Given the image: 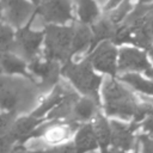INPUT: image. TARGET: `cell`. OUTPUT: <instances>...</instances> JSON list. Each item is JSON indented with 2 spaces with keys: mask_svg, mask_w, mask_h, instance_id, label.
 Segmentation results:
<instances>
[{
  "mask_svg": "<svg viewBox=\"0 0 153 153\" xmlns=\"http://www.w3.org/2000/svg\"><path fill=\"white\" fill-rule=\"evenodd\" d=\"M102 86L103 106L108 116L122 120H130L135 116L140 103L120 80L109 78L103 80Z\"/></svg>",
  "mask_w": 153,
  "mask_h": 153,
  "instance_id": "6da1fadb",
  "label": "cell"
},
{
  "mask_svg": "<svg viewBox=\"0 0 153 153\" xmlns=\"http://www.w3.org/2000/svg\"><path fill=\"white\" fill-rule=\"evenodd\" d=\"M60 73L66 76L84 97L92 99L100 106L99 90L103 84V78L94 72L86 57L79 62H73L72 59L67 60L60 68Z\"/></svg>",
  "mask_w": 153,
  "mask_h": 153,
  "instance_id": "7a4b0ae2",
  "label": "cell"
},
{
  "mask_svg": "<svg viewBox=\"0 0 153 153\" xmlns=\"http://www.w3.org/2000/svg\"><path fill=\"white\" fill-rule=\"evenodd\" d=\"M74 25H53L45 27V60L66 62L71 59V42Z\"/></svg>",
  "mask_w": 153,
  "mask_h": 153,
  "instance_id": "3957f363",
  "label": "cell"
},
{
  "mask_svg": "<svg viewBox=\"0 0 153 153\" xmlns=\"http://www.w3.org/2000/svg\"><path fill=\"white\" fill-rule=\"evenodd\" d=\"M31 92L27 87L17 84L8 78H0V110L17 116L24 111L30 103Z\"/></svg>",
  "mask_w": 153,
  "mask_h": 153,
  "instance_id": "277c9868",
  "label": "cell"
},
{
  "mask_svg": "<svg viewBox=\"0 0 153 153\" xmlns=\"http://www.w3.org/2000/svg\"><path fill=\"white\" fill-rule=\"evenodd\" d=\"M117 47L111 41L99 43L86 59L90 61L94 72L108 74L110 78H117Z\"/></svg>",
  "mask_w": 153,
  "mask_h": 153,
  "instance_id": "5b68a950",
  "label": "cell"
},
{
  "mask_svg": "<svg viewBox=\"0 0 153 153\" xmlns=\"http://www.w3.org/2000/svg\"><path fill=\"white\" fill-rule=\"evenodd\" d=\"M151 61L147 51L133 45H122L117 51V76L124 73H145Z\"/></svg>",
  "mask_w": 153,
  "mask_h": 153,
  "instance_id": "8992f818",
  "label": "cell"
},
{
  "mask_svg": "<svg viewBox=\"0 0 153 153\" xmlns=\"http://www.w3.org/2000/svg\"><path fill=\"white\" fill-rule=\"evenodd\" d=\"M36 13L53 25H65L73 19L69 0H39Z\"/></svg>",
  "mask_w": 153,
  "mask_h": 153,
  "instance_id": "52a82bcc",
  "label": "cell"
},
{
  "mask_svg": "<svg viewBox=\"0 0 153 153\" xmlns=\"http://www.w3.org/2000/svg\"><path fill=\"white\" fill-rule=\"evenodd\" d=\"M31 23V20H30ZM30 23L27 26L20 29L16 35V42L13 43V48L27 60L32 61L36 57V54L39 50L41 43L44 38V32L42 31H32L30 30Z\"/></svg>",
  "mask_w": 153,
  "mask_h": 153,
  "instance_id": "ba28073f",
  "label": "cell"
},
{
  "mask_svg": "<svg viewBox=\"0 0 153 153\" xmlns=\"http://www.w3.org/2000/svg\"><path fill=\"white\" fill-rule=\"evenodd\" d=\"M111 128V145L115 149L127 152L133 148L134 145V131L136 130V123L126 124L120 121L112 120L109 122Z\"/></svg>",
  "mask_w": 153,
  "mask_h": 153,
  "instance_id": "9c48e42d",
  "label": "cell"
},
{
  "mask_svg": "<svg viewBox=\"0 0 153 153\" xmlns=\"http://www.w3.org/2000/svg\"><path fill=\"white\" fill-rule=\"evenodd\" d=\"M30 71L41 78V86L42 87H49L56 84L57 79H59V74H60V66L59 62L55 61H39L37 59L32 60L30 66H29Z\"/></svg>",
  "mask_w": 153,
  "mask_h": 153,
  "instance_id": "30bf717a",
  "label": "cell"
},
{
  "mask_svg": "<svg viewBox=\"0 0 153 153\" xmlns=\"http://www.w3.org/2000/svg\"><path fill=\"white\" fill-rule=\"evenodd\" d=\"M43 122V120L39 118H35L31 115L30 116H23V117H18L14 120L10 131H8V136L13 140V142L16 145H22L23 142H25L29 136L32 134V131Z\"/></svg>",
  "mask_w": 153,
  "mask_h": 153,
  "instance_id": "8fae6325",
  "label": "cell"
},
{
  "mask_svg": "<svg viewBox=\"0 0 153 153\" xmlns=\"http://www.w3.org/2000/svg\"><path fill=\"white\" fill-rule=\"evenodd\" d=\"M7 20L16 27L22 26L33 12L32 4L26 0H6L5 2Z\"/></svg>",
  "mask_w": 153,
  "mask_h": 153,
  "instance_id": "7c38bea8",
  "label": "cell"
},
{
  "mask_svg": "<svg viewBox=\"0 0 153 153\" xmlns=\"http://www.w3.org/2000/svg\"><path fill=\"white\" fill-rule=\"evenodd\" d=\"M91 29V45L87 51L91 53L99 43L104 41H112L116 26L110 19H98L92 25H90Z\"/></svg>",
  "mask_w": 153,
  "mask_h": 153,
  "instance_id": "4fadbf2b",
  "label": "cell"
},
{
  "mask_svg": "<svg viewBox=\"0 0 153 153\" xmlns=\"http://www.w3.org/2000/svg\"><path fill=\"white\" fill-rule=\"evenodd\" d=\"M73 146L75 153H88L98 147L92 123H85L78 129Z\"/></svg>",
  "mask_w": 153,
  "mask_h": 153,
  "instance_id": "5bb4252c",
  "label": "cell"
},
{
  "mask_svg": "<svg viewBox=\"0 0 153 153\" xmlns=\"http://www.w3.org/2000/svg\"><path fill=\"white\" fill-rule=\"evenodd\" d=\"M91 45V29L88 25L78 23L74 25L72 42H71V59L80 53L88 51Z\"/></svg>",
  "mask_w": 153,
  "mask_h": 153,
  "instance_id": "9a60e30c",
  "label": "cell"
},
{
  "mask_svg": "<svg viewBox=\"0 0 153 153\" xmlns=\"http://www.w3.org/2000/svg\"><path fill=\"white\" fill-rule=\"evenodd\" d=\"M92 126H93V130L96 134L97 143L100 147L102 153H109V146L111 143L110 123L106 121V118L103 115L97 114L94 118V123Z\"/></svg>",
  "mask_w": 153,
  "mask_h": 153,
  "instance_id": "2e32d148",
  "label": "cell"
},
{
  "mask_svg": "<svg viewBox=\"0 0 153 153\" xmlns=\"http://www.w3.org/2000/svg\"><path fill=\"white\" fill-rule=\"evenodd\" d=\"M116 79L120 80L121 82L131 86L134 90H136L140 93L153 97V80L142 76L139 73H124L118 75Z\"/></svg>",
  "mask_w": 153,
  "mask_h": 153,
  "instance_id": "e0dca14e",
  "label": "cell"
},
{
  "mask_svg": "<svg viewBox=\"0 0 153 153\" xmlns=\"http://www.w3.org/2000/svg\"><path fill=\"white\" fill-rule=\"evenodd\" d=\"M66 94H67V93L63 91V88H62L61 86L56 85L55 88L53 90V92L50 93V96H49L48 98H45V99L42 102V104H41L36 110L32 111L31 116L35 117V118L42 120V117H43L44 115L49 114L56 105H59V104L62 102V99L66 97Z\"/></svg>",
  "mask_w": 153,
  "mask_h": 153,
  "instance_id": "ac0fdd59",
  "label": "cell"
},
{
  "mask_svg": "<svg viewBox=\"0 0 153 153\" xmlns=\"http://www.w3.org/2000/svg\"><path fill=\"white\" fill-rule=\"evenodd\" d=\"M100 10L96 0H79L78 1V18L79 23L85 25H92L98 20Z\"/></svg>",
  "mask_w": 153,
  "mask_h": 153,
  "instance_id": "d6986e66",
  "label": "cell"
},
{
  "mask_svg": "<svg viewBox=\"0 0 153 153\" xmlns=\"http://www.w3.org/2000/svg\"><path fill=\"white\" fill-rule=\"evenodd\" d=\"M98 105L90 98L82 97L78 98V100L73 105L72 114L74 115V122L76 121H87L91 120L94 115H97Z\"/></svg>",
  "mask_w": 153,
  "mask_h": 153,
  "instance_id": "ffe728a7",
  "label": "cell"
},
{
  "mask_svg": "<svg viewBox=\"0 0 153 153\" xmlns=\"http://www.w3.org/2000/svg\"><path fill=\"white\" fill-rule=\"evenodd\" d=\"M0 68L7 74H22L29 79H32L31 75L26 72L25 62L14 55L7 53L0 55Z\"/></svg>",
  "mask_w": 153,
  "mask_h": 153,
  "instance_id": "44dd1931",
  "label": "cell"
},
{
  "mask_svg": "<svg viewBox=\"0 0 153 153\" xmlns=\"http://www.w3.org/2000/svg\"><path fill=\"white\" fill-rule=\"evenodd\" d=\"M13 48V31L10 26L0 24V55Z\"/></svg>",
  "mask_w": 153,
  "mask_h": 153,
  "instance_id": "7402d4cb",
  "label": "cell"
},
{
  "mask_svg": "<svg viewBox=\"0 0 153 153\" xmlns=\"http://www.w3.org/2000/svg\"><path fill=\"white\" fill-rule=\"evenodd\" d=\"M17 116L11 112H0V136L8 134Z\"/></svg>",
  "mask_w": 153,
  "mask_h": 153,
  "instance_id": "603a6c76",
  "label": "cell"
},
{
  "mask_svg": "<svg viewBox=\"0 0 153 153\" xmlns=\"http://www.w3.org/2000/svg\"><path fill=\"white\" fill-rule=\"evenodd\" d=\"M32 153H75V151H74L73 143L67 142L61 146H55V147H50V148L42 149L38 152H32Z\"/></svg>",
  "mask_w": 153,
  "mask_h": 153,
  "instance_id": "cb8c5ba5",
  "label": "cell"
},
{
  "mask_svg": "<svg viewBox=\"0 0 153 153\" xmlns=\"http://www.w3.org/2000/svg\"><path fill=\"white\" fill-rule=\"evenodd\" d=\"M139 140L142 146L141 153H153V137L148 136L147 134H142L139 136Z\"/></svg>",
  "mask_w": 153,
  "mask_h": 153,
  "instance_id": "d4e9b609",
  "label": "cell"
},
{
  "mask_svg": "<svg viewBox=\"0 0 153 153\" xmlns=\"http://www.w3.org/2000/svg\"><path fill=\"white\" fill-rule=\"evenodd\" d=\"M141 126H142L143 130H146L148 133L147 135L151 136V137H153V106L149 110V112L146 116V118L142 121V124Z\"/></svg>",
  "mask_w": 153,
  "mask_h": 153,
  "instance_id": "484cf974",
  "label": "cell"
},
{
  "mask_svg": "<svg viewBox=\"0 0 153 153\" xmlns=\"http://www.w3.org/2000/svg\"><path fill=\"white\" fill-rule=\"evenodd\" d=\"M147 55H148L149 61H151V67H149V69H148L147 72H145L143 74H145V76H146V78H148V79L153 80V45L147 50Z\"/></svg>",
  "mask_w": 153,
  "mask_h": 153,
  "instance_id": "4316f807",
  "label": "cell"
},
{
  "mask_svg": "<svg viewBox=\"0 0 153 153\" xmlns=\"http://www.w3.org/2000/svg\"><path fill=\"white\" fill-rule=\"evenodd\" d=\"M121 2H122V0H108L104 8H105V11H111V10L116 8Z\"/></svg>",
  "mask_w": 153,
  "mask_h": 153,
  "instance_id": "83f0119b",
  "label": "cell"
},
{
  "mask_svg": "<svg viewBox=\"0 0 153 153\" xmlns=\"http://www.w3.org/2000/svg\"><path fill=\"white\" fill-rule=\"evenodd\" d=\"M11 153H29L22 145H17V146H14V148L12 149V152Z\"/></svg>",
  "mask_w": 153,
  "mask_h": 153,
  "instance_id": "f1b7e54d",
  "label": "cell"
},
{
  "mask_svg": "<svg viewBox=\"0 0 153 153\" xmlns=\"http://www.w3.org/2000/svg\"><path fill=\"white\" fill-rule=\"evenodd\" d=\"M109 153H127V152H123V151H120V149L111 148V149H109ZM134 153H137V145H135V152H134Z\"/></svg>",
  "mask_w": 153,
  "mask_h": 153,
  "instance_id": "f546056e",
  "label": "cell"
},
{
  "mask_svg": "<svg viewBox=\"0 0 153 153\" xmlns=\"http://www.w3.org/2000/svg\"><path fill=\"white\" fill-rule=\"evenodd\" d=\"M153 2V0H139L137 1V6H146L147 4Z\"/></svg>",
  "mask_w": 153,
  "mask_h": 153,
  "instance_id": "4dcf8cb0",
  "label": "cell"
},
{
  "mask_svg": "<svg viewBox=\"0 0 153 153\" xmlns=\"http://www.w3.org/2000/svg\"><path fill=\"white\" fill-rule=\"evenodd\" d=\"M2 17V4L0 2V18Z\"/></svg>",
  "mask_w": 153,
  "mask_h": 153,
  "instance_id": "1f68e13d",
  "label": "cell"
},
{
  "mask_svg": "<svg viewBox=\"0 0 153 153\" xmlns=\"http://www.w3.org/2000/svg\"><path fill=\"white\" fill-rule=\"evenodd\" d=\"M32 2L36 4V5H38V4H39V0H32Z\"/></svg>",
  "mask_w": 153,
  "mask_h": 153,
  "instance_id": "d6a6232c",
  "label": "cell"
}]
</instances>
